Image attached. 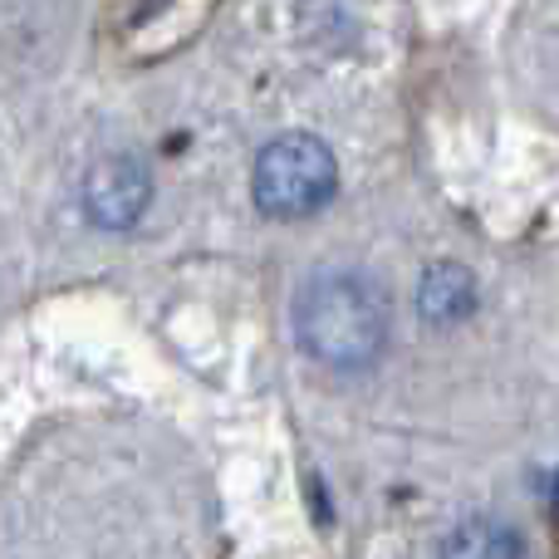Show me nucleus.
<instances>
[{
	"label": "nucleus",
	"mask_w": 559,
	"mask_h": 559,
	"mask_svg": "<svg viewBox=\"0 0 559 559\" xmlns=\"http://www.w3.org/2000/svg\"><path fill=\"white\" fill-rule=\"evenodd\" d=\"M472 305H476V280L456 261L432 265V271L423 275V285H417V309H423V319H432V324H456V319L472 314Z\"/></svg>",
	"instance_id": "20e7f679"
},
{
	"label": "nucleus",
	"mask_w": 559,
	"mask_h": 559,
	"mask_svg": "<svg viewBox=\"0 0 559 559\" xmlns=\"http://www.w3.org/2000/svg\"><path fill=\"white\" fill-rule=\"evenodd\" d=\"M334 187H338V163L324 138L314 133H285L275 143H265L251 173L255 206L265 216H275V222L314 216L334 197Z\"/></svg>",
	"instance_id": "f03ea898"
},
{
	"label": "nucleus",
	"mask_w": 559,
	"mask_h": 559,
	"mask_svg": "<svg viewBox=\"0 0 559 559\" xmlns=\"http://www.w3.org/2000/svg\"><path fill=\"white\" fill-rule=\"evenodd\" d=\"M153 202V173L133 153L98 157L84 177V212L104 231H128Z\"/></svg>",
	"instance_id": "7ed1b4c3"
},
{
	"label": "nucleus",
	"mask_w": 559,
	"mask_h": 559,
	"mask_svg": "<svg viewBox=\"0 0 559 559\" xmlns=\"http://www.w3.org/2000/svg\"><path fill=\"white\" fill-rule=\"evenodd\" d=\"M295 334L329 368H368L388 348V295L364 271H319L295 299Z\"/></svg>",
	"instance_id": "f257e3e1"
},
{
	"label": "nucleus",
	"mask_w": 559,
	"mask_h": 559,
	"mask_svg": "<svg viewBox=\"0 0 559 559\" xmlns=\"http://www.w3.org/2000/svg\"><path fill=\"white\" fill-rule=\"evenodd\" d=\"M437 559H525V550H521V535H515L511 525L472 515V521H462L452 535H447Z\"/></svg>",
	"instance_id": "39448f33"
}]
</instances>
